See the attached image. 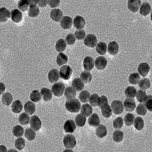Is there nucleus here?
<instances>
[{
  "mask_svg": "<svg viewBox=\"0 0 152 152\" xmlns=\"http://www.w3.org/2000/svg\"><path fill=\"white\" fill-rule=\"evenodd\" d=\"M81 103L78 99H68L66 101L65 106L67 111L71 113H78L81 109Z\"/></svg>",
  "mask_w": 152,
  "mask_h": 152,
  "instance_id": "f257e3e1",
  "label": "nucleus"
},
{
  "mask_svg": "<svg viewBox=\"0 0 152 152\" xmlns=\"http://www.w3.org/2000/svg\"><path fill=\"white\" fill-rule=\"evenodd\" d=\"M65 89V85L62 82H58L53 84L52 87V92L54 96L61 97L63 95Z\"/></svg>",
  "mask_w": 152,
  "mask_h": 152,
  "instance_id": "f03ea898",
  "label": "nucleus"
},
{
  "mask_svg": "<svg viewBox=\"0 0 152 152\" xmlns=\"http://www.w3.org/2000/svg\"><path fill=\"white\" fill-rule=\"evenodd\" d=\"M64 147L67 149H73L76 145V138L72 134L66 135L64 138Z\"/></svg>",
  "mask_w": 152,
  "mask_h": 152,
  "instance_id": "7ed1b4c3",
  "label": "nucleus"
},
{
  "mask_svg": "<svg viewBox=\"0 0 152 152\" xmlns=\"http://www.w3.org/2000/svg\"><path fill=\"white\" fill-rule=\"evenodd\" d=\"M72 69L69 66L65 65L61 67V70L59 72L60 77L62 79L64 80H68L71 78L72 75Z\"/></svg>",
  "mask_w": 152,
  "mask_h": 152,
  "instance_id": "20e7f679",
  "label": "nucleus"
},
{
  "mask_svg": "<svg viewBox=\"0 0 152 152\" xmlns=\"http://www.w3.org/2000/svg\"><path fill=\"white\" fill-rule=\"evenodd\" d=\"M111 108L113 112L115 115L122 114L124 111L123 103L121 100H115L111 104Z\"/></svg>",
  "mask_w": 152,
  "mask_h": 152,
  "instance_id": "39448f33",
  "label": "nucleus"
},
{
  "mask_svg": "<svg viewBox=\"0 0 152 152\" xmlns=\"http://www.w3.org/2000/svg\"><path fill=\"white\" fill-rule=\"evenodd\" d=\"M84 43L85 46L89 48H94L97 44L96 37L94 34H88L85 37Z\"/></svg>",
  "mask_w": 152,
  "mask_h": 152,
  "instance_id": "423d86ee",
  "label": "nucleus"
},
{
  "mask_svg": "<svg viewBox=\"0 0 152 152\" xmlns=\"http://www.w3.org/2000/svg\"><path fill=\"white\" fill-rule=\"evenodd\" d=\"M30 126L33 130L38 132L41 128L42 123L39 118L36 115L31 116L30 120Z\"/></svg>",
  "mask_w": 152,
  "mask_h": 152,
  "instance_id": "0eeeda50",
  "label": "nucleus"
},
{
  "mask_svg": "<svg viewBox=\"0 0 152 152\" xmlns=\"http://www.w3.org/2000/svg\"><path fill=\"white\" fill-rule=\"evenodd\" d=\"M107 60L104 56H99L95 61V67L99 70H103L104 69L107 65Z\"/></svg>",
  "mask_w": 152,
  "mask_h": 152,
  "instance_id": "6e6552de",
  "label": "nucleus"
},
{
  "mask_svg": "<svg viewBox=\"0 0 152 152\" xmlns=\"http://www.w3.org/2000/svg\"><path fill=\"white\" fill-rule=\"evenodd\" d=\"M75 28L77 29H81L84 28L86 24L85 19L81 16H77L75 18L73 21Z\"/></svg>",
  "mask_w": 152,
  "mask_h": 152,
  "instance_id": "1a4fd4ad",
  "label": "nucleus"
},
{
  "mask_svg": "<svg viewBox=\"0 0 152 152\" xmlns=\"http://www.w3.org/2000/svg\"><path fill=\"white\" fill-rule=\"evenodd\" d=\"M72 18L69 16H64L60 21L61 26L64 29H69L72 26Z\"/></svg>",
  "mask_w": 152,
  "mask_h": 152,
  "instance_id": "9d476101",
  "label": "nucleus"
},
{
  "mask_svg": "<svg viewBox=\"0 0 152 152\" xmlns=\"http://www.w3.org/2000/svg\"><path fill=\"white\" fill-rule=\"evenodd\" d=\"M141 5V2L139 0H130L128 1V9L131 12L138 11Z\"/></svg>",
  "mask_w": 152,
  "mask_h": 152,
  "instance_id": "9b49d317",
  "label": "nucleus"
},
{
  "mask_svg": "<svg viewBox=\"0 0 152 152\" xmlns=\"http://www.w3.org/2000/svg\"><path fill=\"white\" fill-rule=\"evenodd\" d=\"M11 18L14 23H18L23 20V14L18 9H15L11 11Z\"/></svg>",
  "mask_w": 152,
  "mask_h": 152,
  "instance_id": "f8f14e48",
  "label": "nucleus"
},
{
  "mask_svg": "<svg viewBox=\"0 0 152 152\" xmlns=\"http://www.w3.org/2000/svg\"><path fill=\"white\" fill-rule=\"evenodd\" d=\"M137 70L139 74L144 77L147 76L149 73L150 71V66L146 62H143L139 64Z\"/></svg>",
  "mask_w": 152,
  "mask_h": 152,
  "instance_id": "ddd939ff",
  "label": "nucleus"
},
{
  "mask_svg": "<svg viewBox=\"0 0 152 152\" xmlns=\"http://www.w3.org/2000/svg\"><path fill=\"white\" fill-rule=\"evenodd\" d=\"M63 16L61 10L59 9H53L50 13V17L55 22H59Z\"/></svg>",
  "mask_w": 152,
  "mask_h": 152,
  "instance_id": "4468645a",
  "label": "nucleus"
},
{
  "mask_svg": "<svg viewBox=\"0 0 152 152\" xmlns=\"http://www.w3.org/2000/svg\"><path fill=\"white\" fill-rule=\"evenodd\" d=\"M124 107L126 111L132 112L136 107V104L134 100L132 99H127L124 102Z\"/></svg>",
  "mask_w": 152,
  "mask_h": 152,
  "instance_id": "2eb2a0df",
  "label": "nucleus"
},
{
  "mask_svg": "<svg viewBox=\"0 0 152 152\" xmlns=\"http://www.w3.org/2000/svg\"><path fill=\"white\" fill-rule=\"evenodd\" d=\"M64 131L66 133H73L76 129V126L74 121L72 120H69L66 121L64 125Z\"/></svg>",
  "mask_w": 152,
  "mask_h": 152,
  "instance_id": "dca6fc26",
  "label": "nucleus"
},
{
  "mask_svg": "<svg viewBox=\"0 0 152 152\" xmlns=\"http://www.w3.org/2000/svg\"><path fill=\"white\" fill-rule=\"evenodd\" d=\"M48 77L50 83L56 82L58 81L59 79L60 78L59 72L57 69H52L49 72Z\"/></svg>",
  "mask_w": 152,
  "mask_h": 152,
  "instance_id": "f3484780",
  "label": "nucleus"
},
{
  "mask_svg": "<svg viewBox=\"0 0 152 152\" xmlns=\"http://www.w3.org/2000/svg\"><path fill=\"white\" fill-rule=\"evenodd\" d=\"M83 66L86 71H91L94 69V59L90 56L85 57L83 61Z\"/></svg>",
  "mask_w": 152,
  "mask_h": 152,
  "instance_id": "a211bd4d",
  "label": "nucleus"
},
{
  "mask_svg": "<svg viewBox=\"0 0 152 152\" xmlns=\"http://www.w3.org/2000/svg\"><path fill=\"white\" fill-rule=\"evenodd\" d=\"M72 86L74 88L76 91H80L83 90L85 87V84L80 78H76L73 80Z\"/></svg>",
  "mask_w": 152,
  "mask_h": 152,
  "instance_id": "6ab92c4d",
  "label": "nucleus"
},
{
  "mask_svg": "<svg viewBox=\"0 0 152 152\" xmlns=\"http://www.w3.org/2000/svg\"><path fill=\"white\" fill-rule=\"evenodd\" d=\"M151 11V6L150 4L147 2H143L140 6V14L141 15L145 16L150 13Z\"/></svg>",
  "mask_w": 152,
  "mask_h": 152,
  "instance_id": "aec40b11",
  "label": "nucleus"
},
{
  "mask_svg": "<svg viewBox=\"0 0 152 152\" xmlns=\"http://www.w3.org/2000/svg\"><path fill=\"white\" fill-rule=\"evenodd\" d=\"M10 12L5 7L0 9V21L1 23H5L10 18Z\"/></svg>",
  "mask_w": 152,
  "mask_h": 152,
  "instance_id": "412c9836",
  "label": "nucleus"
},
{
  "mask_svg": "<svg viewBox=\"0 0 152 152\" xmlns=\"http://www.w3.org/2000/svg\"><path fill=\"white\" fill-rule=\"evenodd\" d=\"M107 51L112 56L117 55L119 51V45L116 41H113L109 44Z\"/></svg>",
  "mask_w": 152,
  "mask_h": 152,
  "instance_id": "4be33fe9",
  "label": "nucleus"
},
{
  "mask_svg": "<svg viewBox=\"0 0 152 152\" xmlns=\"http://www.w3.org/2000/svg\"><path fill=\"white\" fill-rule=\"evenodd\" d=\"M88 123L90 126L95 127L100 124V120L99 115L94 113L88 119Z\"/></svg>",
  "mask_w": 152,
  "mask_h": 152,
  "instance_id": "5701e85b",
  "label": "nucleus"
},
{
  "mask_svg": "<svg viewBox=\"0 0 152 152\" xmlns=\"http://www.w3.org/2000/svg\"><path fill=\"white\" fill-rule=\"evenodd\" d=\"M24 110L26 113L31 115H33L36 111V105L34 102L31 101H28L25 104L24 106Z\"/></svg>",
  "mask_w": 152,
  "mask_h": 152,
  "instance_id": "b1692460",
  "label": "nucleus"
},
{
  "mask_svg": "<svg viewBox=\"0 0 152 152\" xmlns=\"http://www.w3.org/2000/svg\"><path fill=\"white\" fill-rule=\"evenodd\" d=\"M81 112L83 116L88 117L92 114L93 109L90 104H84L82 106Z\"/></svg>",
  "mask_w": 152,
  "mask_h": 152,
  "instance_id": "393cba45",
  "label": "nucleus"
},
{
  "mask_svg": "<svg viewBox=\"0 0 152 152\" xmlns=\"http://www.w3.org/2000/svg\"><path fill=\"white\" fill-rule=\"evenodd\" d=\"M41 94L42 98L45 102H49L52 98L51 91L47 88H42Z\"/></svg>",
  "mask_w": 152,
  "mask_h": 152,
  "instance_id": "a878e982",
  "label": "nucleus"
},
{
  "mask_svg": "<svg viewBox=\"0 0 152 152\" xmlns=\"http://www.w3.org/2000/svg\"><path fill=\"white\" fill-rule=\"evenodd\" d=\"M96 135L99 138H103L107 135V131L106 126L104 125H99L96 129Z\"/></svg>",
  "mask_w": 152,
  "mask_h": 152,
  "instance_id": "bb28decb",
  "label": "nucleus"
},
{
  "mask_svg": "<svg viewBox=\"0 0 152 152\" xmlns=\"http://www.w3.org/2000/svg\"><path fill=\"white\" fill-rule=\"evenodd\" d=\"M23 106L22 103L19 100H16L13 102L11 105V110L12 112L18 114L20 113L23 110Z\"/></svg>",
  "mask_w": 152,
  "mask_h": 152,
  "instance_id": "cd10ccee",
  "label": "nucleus"
},
{
  "mask_svg": "<svg viewBox=\"0 0 152 152\" xmlns=\"http://www.w3.org/2000/svg\"><path fill=\"white\" fill-rule=\"evenodd\" d=\"M137 89L133 86H129L125 90V95L127 99H133L136 96Z\"/></svg>",
  "mask_w": 152,
  "mask_h": 152,
  "instance_id": "c85d7f7f",
  "label": "nucleus"
},
{
  "mask_svg": "<svg viewBox=\"0 0 152 152\" xmlns=\"http://www.w3.org/2000/svg\"><path fill=\"white\" fill-rule=\"evenodd\" d=\"M76 94H77L76 90L72 87H67L65 89L64 96L67 99H74L76 97Z\"/></svg>",
  "mask_w": 152,
  "mask_h": 152,
  "instance_id": "c756f323",
  "label": "nucleus"
},
{
  "mask_svg": "<svg viewBox=\"0 0 152 152\" xmlns=\"http://www.w3.org/2000/svg\"><path fill=\"white\" fill-rule=\"evenodd\" d=\"M28 15L31 18L37 17L40 14V10L36 5H29V10L28 11Z\"/></svg>",
  "mask_w": 152,
  "mask_h": 152,
  "instance_id": "7c9ffc66",
  "label": "nucleus"
},
{
  "mask_svg": "<svg viewBox=\"0 0 152 152\" xmlns=\"http://www.w3.org/2000/svg\"><path fill=\"white\" fill-rule=\"evenodd\" d=\"M67 61L68 57L66 54L63 53H59L58 54L56 59V62L59 66H61L64 64H66Z\"/></svg>",
  "mask_w": 152,
  "mask_h": 152,
  "instance_id": "2f4dec72",
  "label": "nucleus"
},
{
  "mask_svg": "<svg viewBox=\"0 0 152 152\" xmlns=\"http://www.w3.org/2000/svg\"><path fill=\"white\" fill-rule=\"evenodd\" d=\"M100 109H102V116H104V117L108 118L112 116V110L111 107L108 104L102 106Z\"/></svg>",
  "mask_w": 152,
  "mask_h": 152,
  "instance_id": "473e14b6",
  "label": "nucleus"
},
{
  "mask_svg": "<svg viewBox=\"0 0 152 152\" xmlns=\"http://www.w3.org/2000/svg\"><path fill=\"white\" fill-rule=\"evenodd\" d=\"M66 44L63 39H60L57 41L56 45V50L57 52H63L66 50Z\"/></svg>",
  "mask_w": 152,
  "mask_h": 152,
  "instance_id": "72a5a7b5",
  "label": "nucleus"
},
{
  "mask_svg": "<svg viewBox=\"0 0 152 152\" xmlns=\"http://www.w3.org/2000/svg\"><path fill=\"white\" fill-rule=\"evenodd\" d=\"M107 44L104 42H102L97 44L96 47V51L100 55L104 56L107 53Z\"/></svg>",
  "mask_w": 152,
  "mask_h": 152,
  "instance_id": "f704fd0d",
  "label": "nucleus"
},
{
  "mask_svg": "<svg viewBox=\"0 0 152 152\" xmlns=\"http://www.w3.org/2000/svg\"><path fill=\"white\" fill-rule=\"evenodd\" d=\"M2 102L4 105L9 106L11 104L13 100V97L11 94L6 92L3 94L2 98Z\"/></svg>",
  "mask_w": 152,
  "mask_h": 152,
  "instance_id": "c9c22d12",
  "label": "nucleus"
},
{
  "mask_svg": "<svg viewBox=\"0 0 152 152\" xmlns=\"http://www.w3.org/2000/svg\"><path fill=\"white\" fill-rule=\"evenodd\" d=\"M80 78L84 83H89L91 81L92 76L89 72L84 71L81 74Z\"/></svg>",
  "mask_w": 152,
  "mask_h": 152,
  "instance_id": "e433bc0d",
  "label": "nucleus"
},
{
  "mask_svg": "<svg viewBox=\"0 0 152 152\" xmlns=\"http://www.w3.org/2000/svg\"><path fill=\"white\" fill-rule=\"evenodd\" d=\"M18 121L21 124L23 125H26L29 123L30 118L28 115L26 113H23L19 115Z\"/></svg>",
  "mask_w": 152,
  "mask_h": 152,
  "instance_id": "4c0bfd02",
  "label": "nucleus"
},
{
  "mask_svg": "<svg viewBox=\"0 0 152 152\" xmlns=\"http://www.w3.org/2000/svg\"><path fill=\"white\" fill-rule=\"evenodd\" d=\"M75 122L76 125L79 127H83L84 126L86 121V117L83 116L82 114H78L75 118Z\"/></svg>",
  "mask_w": 152,
  "mask_h": 152,
  "instance_id": "58836bf2",
  "label": "nucleus"
},
{
  "mask_svg": "<svg viewBox=\"0 0 152 152\" xmlns=\"http://www.w3.org/2000/svg\"><path fill=\"white\" fill-rule=\"evenodd\" d=\"M113 138L114 142H120L123 140L124 133L121 130H116L114 132L113 135Z\"/></svg>",
  "mask_w": 152,
  "mask_h": 152,
  "instance_id": "ea45409f",
  "label": "nucleus"
},
{
  "mask_svg": "<svg viewBox=\"0 0 152 152\" xmlns=\"http://www.w3.org/2000/svg\"><path fill=\"white\" fill-rule=\"evenodd\" d=\"M144 121L141 117H137L134 120V126L136 129L137 130H141L144 127Z\"/></svg>",
  "mask_w": 152,
  "mask_h": 152,
  "instance_id": "a19ab883",
  "label": "nucleus"
},
{
  "mask_svg": "<svg viewBox=\"0 0 152 152\" xmlns=\"http://www.w3.org/2000/svg\"><path fill=\"white\" fill-rule=\"evenodd\" d=\"M90 94L87 90H84L80 92L79 96L80 100L82 103L88 102L90 99Z\"/></svg>",
  "mask_w": 152,
  "mask_h": 152,
  "instance_id": "79ce46f5",
  "label": "nucleus"
},
{
  "mask_svg": "<svg viewBox=\"0 0 152 152\" xmlns=\"http://www.w3.org/2000/svg\"><path fill=\"white\" fill-rule=\"evenodd\" d=\"M138 85L142 90L145 91L150 87V81L147 78H143L140 81Z\"/></svg>",
  "mask_w": 152,
  "mask_h": 152,
  "instance_id": "37998d69",
  "label": "nucleus"
},
{
  "mask_svg": "<svg viewBox=\"0 0 152 152\" xmlns=\"http://www.w3.org/2000/svg\"><path fill=\"white\" fill-rule=\"evenodd\" d=\"M12 133L14 136L17 137H21L23 135L24 133V129L22 126L20 125H16L14 126L13 128Z\"/></svg>",
  "mask_w": 152,
  "mask_h": 152,
  "instance_id": "c03bdc74",
  "label": "nucleus"
},
{
  "mask_svg": "<svg viewBox=\"0 0 152 152\" xmlns=\"http://www.w3.org/2000/svg\"><path fill=\"white\" fill-rule=\"evenodd\" d=\"M140 77L138 73H132L129 77V82L133 85H136L139 82Z\"/></svg>",
  "mask_w": 152,
  "mask_h": 152,
  "instance_id": "a18cd8bd",
  "label": "nucleus"
},
{
  "mask_svg": "<svg viewBox=\"0 0 152 152\" xmlns=\"http://www.w3.org/2000/svg\"><path fill=\"white\" fill-rule=\"evenodd\" d=\"M29 6V2L27 0H21L18 2V8L23 12L28 10Z\"/></svg>",
  "mask_w": 152,
  "mask_h": 152,
  "instance_id": "49530a36",
  "label": "nucleus"
},
{
  "mask_svg": "<svg viewBox=\"0 0 152 152\" xmlns=\"http://www.w3.org/2000/svg\"><path fill=\"white\" fill-rule=\"evenodd\" d=\"M25 137L29 141H33L36 137V133L32 128H28L25 131Z\"/></svg>",
  "mask_w": 152,
  "mask_h": 152,
  "instance_id": "de8ad7c7",
  "label": "nucleus"
},
{
  "mask_svg": "<svg viewBox=\"0 0 152 152\" xmlns=\"http://www.w3.org/2000/svg\"><path fill=\"white\" fill-rule=\"evenodd\" d=\"M30 99L34 102H38L41 99V95L38 90H34L30 94Z\"/></svg>",
  "mask_w": 152,
  "mask_h": 152,
  "instance_id": "09e8293b",
  "label": "nucleus"
},
{
  "mask_svg": "<svg viewBox=\"0 0 152 152\" xmlns=\"http://www.w3.org/2000/svg\"><path fill=\"white\" fill-rule=\"evenodd\" d=\"M26 145V142L24 139L21 137L16 139L15 142V147L18 150H22L24 149Z\"/></svg>",
  "mask_w": 152,
  "mask_h": 152,
  "instance_id": "8fccbe9b",
  "label": "nucleus"
},
{
  "mask_svg": "<svg viewBox=\"0 0 152 152\" xmlns=\"http://www.w3.org/2000/svg\"><path fill=\"white\" fill-rule=\"evenodd\" d=\"M134 115L132 113H128L125 116V124L127 126H132L134 122Z\"/></svg>",
  "mask_w": 152,
  "mask_h": 152,
  "instance_id": "3c124183",
  "label": "nucleus"
},
{
  "mask_svg": "<svg viewBox=\"0 0 152 152\" xmlns=\"http://www.w3.org/2000/svg\"><path fill=\"white\" fill-rule=\"evenodd\" d=\"M147 96V94L145 93V91L139 90H138V91L137 92L136 97H137V100H138V102H143L145 100V99H146Z\"/></svg>",
  "mask_w": 152,
  "mask_h": 152,
  "instance_id": "603ef678",
  "label": "nucleus"
},
{
  "mask_svg": "<svg viewBox=\"0 0 152 152\" xmlns=\"http://www.w3.org/2000/svg\"><path fill=\"white\" fill-rule=\"evenodd\" d=\"M144 105L150 112L152 111V95H147L146 99L143 102Z\"/></svg>",
  "mask_w": 152,
  "mask_h": 152,
  "instance_id": "864d4df0",
  "label": "nucleus"
},
{
  "mask_svg": "<svg viewBox=\"0 0 152 152\" xmlns=\"http://www.w3.org/2000/svg\"><path fill=\"white\" fill-rule=\"evenodd\" d=\"M99 99V95L97 94H93L90 96L89 102V103L92 106L96 107V106L98 105Z\"/></svg>",
  "mask_w": 152,
  "mask_h": 152,
  "instance_id": "5fc2aeb1",
  "label": "nucleus"
},
{
  "mask_svg": "<svg viewBox=\"0 0 152 152\" xmlns=\"http://www.w3.org/2000/svg\"><path fill=\"white\" fill-rule=\"evenodd\" d=\"M136 111L138 115L145 116L147 114V109L143 104H140L137 107Z\"/></svg>",
  "mask_w": 152,
  "mask_h": 152,
  "instance_id": "6e6d98bb",
  "label": "nucleus"
},
{
  "mask_svg": "<svg viewBox=\"0 0 152 152\" xmlns=\"http://www.w3.org/2000/svg\"><path fill=\"white\" fill-rule=\"evenodd\" d=\"M123 125V120L122 117H118L113 121V126L115 129H120Z\"/></svg>",
  "mask_w": 152,
  "mask_h": 152,
  "instance_id": "4d7b16f0",
  "label": "nucleus"
},
{
  "mask_svg": "<svg viewBox=\"0 0 152 152\" xmlns=\"http://www.w3.org/2000/svg\"><path fill=\"white\" fill-rule=\"evenodd\" d=\"M74 36L77 40H82L86 37V33L83 29H79L75 31Z\"/></svg>",
  "mask_w": 152,
  "mask_h": 152,
  "instance_id": "13d9d810",
  "label": "nucleus"
},
{
  "mask_svg": "<svg viewBox=\"0 0 152 152\" xmlns=\"http://www.w3.org/2000/svg\"><path fill=\"white\" fill-rule=\"evenodd\" d=\"M66 41L68 45H74L76 42V39L74 35H73V34H69L66 37Z\"/></svg>",
  "mask_w": 152,
  "mask_h": 152,
  "instance_id": "bf43d9fd",
  "label": "nucleus"
},
{
  "mask_svg": "<svg viewBox=\"0 0 152 152\" xmlns=\"http://www.w3.org/2000/svg\"><path fill=\"white\" fill-rule=\"evenodd\" d=\"M108 104V100H107V97L104 96L102 95V96H100L99 99V102H98V106L99 107H102V106L107 104Z\"/></svg>",
  "mask_w": 152,
  "mask_h": 152,
  "instance_id": "052dcab7",
  "label": "nucleus"
},
{
  "mask_svg": "<svg viewBox=\"0 0 152 152\" xmlns=\"http://www.w3.org/2000/svg\"><path fill=\"white\" fill-rule=\"evenodd\" d=\"M48 4L51 8H56L60 4V1L56 0V1H48Z\"/></svg>",
  "mask_w": 152,
  "mask_h": 152,
  "instance_id": "680f3d73",
  "label": "nucleus"
},
{
  "mask_svg": "<svg viewBox=\"0 0 152 152\" xmlns=\"http://www.w3.org/2000/svg\"><path fill=\"white\" fill-rule=\"evenodd\" d=\"M48 4V1H39L38 5L39 7L43 8L47 6Z\"/></svg>",
  "mask_w": 152,
  "mask_h": 152,
  "instance_id": "e2e57ef3",
  "label": "nucleus"
},
{
  "mask_svg": "<svg viewBox=\"0 0 152 152\" xmlns=\"http://www.w3.org/2000/svg\"><path fill=\"white\" fill-rule=\"evenodd\" d=\"M5 90V86L3 83H1V94H2Z\"/></svg>",
  "mask_w": 152,
  "mask_h": 152,
  "instance_id": "0e129e2a",
  "label": "nucleus"
},
{
  "mask_svg": "<svg viewBox=\"0 0 152 152\" xmlns=\"http://www.w3.org/2000/svg\"><path fill=\"white\" fill-rule=\"evenodd\" d=\"M39 1H35V0H31V1H28L29 2V5H36L38 3Z\"/></svg>",
  "mask_w": 152,
  "mask_h": 152,
  "instance_id": "69168bd1",
  "label": "nucleus"
}]
</instances>
